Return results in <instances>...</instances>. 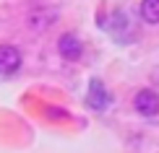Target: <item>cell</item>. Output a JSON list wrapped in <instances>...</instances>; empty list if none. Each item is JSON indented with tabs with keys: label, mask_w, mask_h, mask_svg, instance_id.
I'll return each instance as SVG.
<instances>
[{
	"label": "cell",
	"mask_w": 159,
	"mask_h": 153,
	"mask_svg": "<svg viewBox=\"0 0 159 153\" xmlns=\"http://www.w3.org/2000/svg\"><path fill=\"white\" fill-rule=\"evenodd\" d=\"M133 106H136L138 114H143V117H157L159 114V94L151 88H141L133 99Z\"/></svg>",
	"instance_id": "6da1fadb"
},
{
	"label": "cell",
	"mask_w": 159,
	"mask_h": 153,
	"mask_svg": "<svg viewBox=\"0 0 159 153\" xmlns=\"http://www.w3.org/2000/svg\"><path fill=\"white\" fill-rule=\"evenodd\" d=\"M141 18L146 23H159V0H143L141 3Z\"/></svg>",
	"instance_id": "5b68a950"
},
{
	"label": "cell",
	"mask_w": 159,
	"mask_h": 153,
	"mask_svg": "<svg viewBox=\"0 0 159 153\" xmlns=\"http://www.w3.org/2000/svg\"><path fill=\"white\" fill-rule=\"evenodd\" d=\"M57 52H60V57L63 60H78L84 55V44H81V39H78L76 34H63L60 39H57Z\"/></svg>",
	"instance_id": "277c9868"
},
{
	"label": "cell",
	"mask_w": 159,
	"mask_h": 153,
	"mask_svg": "<svg viewBox=\"0 0 159 153\" xmlns=\"http://www.w3.org/2000/svg\"><path fill=\"white\" fill-rule=\"evenodd\" d=\"M86 101H89L91 109H97V112H104L110 106L112 101V96H110V91L104 88V83L99 81V78H94V81L89 83V94H86Z\"/></svg>",
	"instance_id": "7a4b0ae2"
},
{
	"label": "cell",
	"mask_w": 159,
	"mask_h": 153,
	"mask_svg": "<svg viewBox=\"0 0 159 153\" xmlns=\"http://www.w3.org/2000/svg\"><path fill=\"white\" fill-rule=\"evenodd\" d=\"M21 68V52L13 44H0V75H13Z\"/></svg>",
	"instance_id": "3957f363"
}]
</instances>
